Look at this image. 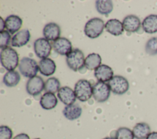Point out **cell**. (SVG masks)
<instances>
[{
    "instance_id": "cell-1",
    "label": "cell",
    "mask_w": 157,
    "mask_h": 139,
    "mask_svg": "<svg viewBox=\"0 0 157 139\" xmlns=\"http://www.w3.org/2000/svg\"><path fill=\"white\" fill-rule=\"evenodd\" d=\"M1 65L8 71L13 70L18 65L19 58L13 48L7 47L1 49L0 54Z\"/></svg>"
},
{
    "instance_id": "cell-2",
    "label": "cell",
    "mask_w": 157,
    "mask_h": 139,
    "mask_svg": "<svg viewBox=\"0 0 157 139\" xmlns=\"http://www.w3.org/2000/svg\"><path fill=\"white\" fill-rule=\"evenodd\" d=\"M105 24L103 20L97 17L92 18L86 23L84 32L87 37L95 39L103 32Z\"/></svg>"
},
{
    "instance_id": "cell-3",
    "label": "cell",
    "mask_w": 157,
    "mask_h": 139,
    "mask_svg": "<svg viewBox=\"0 0 157 139\" xmlns=\"http://www.w3.org/2000/svg\"><path fill=\"white\" fill-rule=\"evenodd\" d=\"M74 92L77 99L86 102L93 96V86L88 80L81 79L75 83Z\"/></svg>"
},
{
    "instance_id": "cell-4",
    "label": "cell",
    "mask_w": 157,
    "mask_h": 139,
    "mask_svg": "<svg viewBox=\"0 0 157 139\" xmlns=\"http://www.w3.org/2000/svg\"><path fill=\"white\" fill-rule=\"evenodd\" d=\"M18 69L23 77L31 78L36 76L39 70V65L34 59L23 57L20 61Z\"/></svg>"
},
{
    "instance_id": "cell-5",
    "label": "cell",
    "mask_w": 157,
    "mask_h": 139,
    "mask_svg": "<svg viewBox=\"0 0 157 139\" xmlns=\"http://www.w3.org/2000/svg\"><path fill=\"white\" fill-rule=\"evenodd\" d=\"M85 57L83 53L79 49H74L66 56L67 66L74 72H77L85 66Z\"/></svg>"
},
{
    "instance_id": "cell-6",
    "label": "cell",
    "mask_w": 157,
    "mask_h": 139,
    "mask_svg": "<svg viewBox=\"0 0 157 139\" xmlns=\"http://www.w3.org/2000/svg\"><path fill=\"white\" fill-rule=\"evenodd\" d=\"M110 91L115 94L122 95L126 93L129 88L128 80L121 75H115L108 82Z\"/></svg>"
},
{
    "instance_id": "cell-7",
    "label": "cell",
    "mask_w": 157,
    "mask_h": 139,
    "mask_svg": "<svg viewBox=\"0 0 157 139\" xmlns=\"http://www.w3.org/2000/svg\"><path fill=\"white\" fill-rule=\"evenodd\" d=\"M110 94V89L108 84L98 81L93 86V96L98 102H104L107 101Z\"/></svg>"
},
{
    "instance_id": "cell-8",
    "label": "cell",
    "mask_w": 157,
    "mask_h": 139,
    "mask_svg": "<svg viewBox=\"0 0 157 139\" xmlns=\"http://www.w3.org/2000/svg\"><path fill=\"white\" fill-rule=\"evenodd\" d=\"M34 53L38 58L44 59L49 56L52 50V46L49 41L45 38H39L34 42Z\"/></svg>"
},
{
    "instance_id": "cell-9",
    "label": "cell",
    "mask_w": 157,
    "mask_h": 139,
    "mask_svg": "<svg viewBox=\"0 0 157 139\" xmlns=\"http://www.w3.org/2000/svg\"><path fill=\"white\" fill-rule=\"evenodd\" d=\"M45 88V83L42 78L39 76H35L29 78L26 85L27 92L31 96H35L39 94Z\"/></svg>"
},
{
    "instance_id": "cell-10",
    "label": "cell",
    "mask_w": 157,
    "mask_h": 139,
    "mask_svg": "<svg viewBox=\"0 0 157 139\" xmlns=\"http://www.w3.org/2000/svg\"><path fill=\"white\" fill-rule=\"evenodd\" d=\"M53 50L61 55L67 56L72 50V44L69 39L66 37H59L53 42Z\"/></svg>"
},
{
    "instance_id": "cell-11",
    "label": "cell",
    "mask_w": 157,
    "mask_h": 139,
    "mask_svg": "<svg viewBox=\"0 0 157 139\" xmlns=\"http://www.w3.org/2000/svg\"><path fill=\"white\" fill-rule=\"evenodd\" d=\"M57 96L59 100L66 105L73 104L76 100L74 91L69 86L61 87L58 91Z\"/></svg>"
},
{
    "instance_id": "cell-12",
    "label": "cell",
    "mask_w": 157,
    "mask_h": 139,
    "mask_svg": "<svg viewBox=\"0 0 157 139\" xmlns=\"http://www.w3.org/2000/svg\"><path fill=\"white\" fill-rule=\"evenodd\" d=\"M60 34V27L55 23H48L45 25L43 29V35L44 38L48 40H56L59 38Z\"/></svg>"
},
{
    "instance_id": "cell-13",
    "label": "cell",
    "mask_w": 157,
    "mask_h": 139,
    "mask_svg": "<svg viewBox=\"0 0 157 139\" xmlns=\"http://www.w3.org/2000/svg\"><path fill=\"white\" fill-rule=\"evenodd\" d=\"M94 77L99 81H109L113 77L112 69L107 65L102 64L94 70Z\"/></svg>"
},
{
    "instance_id": "cell-14",
    "label": "cell",
    "mask_w": 157,
    "mask_h": 139,
    "mask_svg": "<svg viewBox=\"0 0 157 139\" xmlns=\"http://www.w3.org/2000/svg\"><path fill=\"white\" fill-rule=\"evenodd\" d=\"M122 23L124 29L129 32H136L138 31L141 25L139 18L134 15H129L125 17Z\"/></svg>"
},
{
    "instance_id": "cell-15",
    "label": "cell",
    "mask_w": 157,
    "mask_h": 139,
    "mask_svg": "<svg viewBox=\"0 0 157 139\" xmlns=\"http://www.w3.org/2000/svg\"><path fill=\"white\" fill-rule=\"evenodd\" d=\"M31 34L28 29H23L17 32L11 40V45L15 47H21L29 42Z\"/></svg>"
},
{
    "instance_id": "cell-16",
    "label": "cell",
    "mask_w": 157,
    "mask_h": 139,
    "mask_svg": "<svg viewBox=\"0 0 157 139\" xmlns=\"http://www.w3.org/2000/svg\"><path fill=\"white\" fill-rule=\"evenodd\" d=\"M22 23L21 18L15 15L8 16L5 20L6 28L10 34H13L15 32H17L21 27Z\"/></svg>"
},
{
    "instance_id": "cell-17",
    "label": "cell",
    "mask_w": 157,
    "mask_h": 139,
    "mask_svg": "<svg viewBox=\"0 0 157 139\" xmlns=\"http://www.w3.org/2000/svg\"><path fill=\"white\" fill-rule=\"evenodd\" d=\"M39 70L42 75L48 77L55 73L56 64L55 62L50 58L42 59L39 62Z\"/></svg>"
},
{
    "instance_id": "cell-18",
    "label": "cell",
    "mask_w": 157,
    "mask_h": 139,
    "mask_svg": "<svg viewBox=\"0 0 157 139\" xmlns=\"http://www.w3.org/2000/svg\"><path fill=\"white\" fill-rule=\"evenodd\" d=\"M82 113V109L81 107L78 104L74 103L66 105L63 110V114L64 117L70 121L78 119L81 116Z\"/></svg>"
},
{
    "instance_id": "cell-19",
    "label": "cell",
    "mask_w": 157,
    "mask_h": 139,
    "mask_svg": "<svg viewBox=\"0 0 157 139\" xmlns=\"http://www.w3.org/2000/svg\"><path fill=\"white\" fill-rule=\"evenodd\" d=\"M105 28L108 32L115 36L122 34L124 31L123 23L115 18L108 20L105 24Z\"/></svg>"
},
{
    "instance_id": "cell-20",
    "label": "cell",
    "mask_w": 157,
    "mask_h": 139,
    "mask_svg": "<svg viewBox=\"0 0 157 139\" xmlns=\"http://www.w3.org/2000/svg\"><path fill=\"white\" fill-rule=\"evenodd\" d=\"M142 27L148 34L157 32V15L151 14L146 17L142 23Z\"/></svg>"
},
{
    "instance_id": "cell-21",
    "label": "cell",
    "mask_w": 157,
    "mask_h": 139,
    "mask_svg": "<svg viewBox=\"0 0 157 139\" xmlns=\"http://www.w3.org/2000/svg\"><path fill=\"white\" fill-rule=\"evenodd\" d=\"M58 103V99L55 94L45 92L40 97V105L45 110H52L54 108Z\"/></svg>"
},
{
    "instance_id": "cell-22",
    "label": "cell",
    "mask_w": 157,
    "mask_h": 139,
    "mask_svg": "<svg viewBox=\"0 0 157 139\" xmlns=\"http://www.w3.org/2000/svg\"><path fill=\"white\" fill-rule=\"evenodd\" d=\"M134 138L136 139H146L150 132L149 125L145 122L136 124L132 129Z\"/></svg>"
},
{
    "instance_id": "cell-23",
    "label": "cell",
    "mask_w": 157,
    "mask_h": 139,
    "mask_svg": "<svg viewBox=\"0 0 157 139\" xmlns=\"http://www.w3.org/2000/svg\"><path fill=\"white\" fill-rule=\"evenodd\" d=\"M101 57L99 54L95 53H90L85 58V67L90 70H95L101 66Z\"/></svg>"
},
{
    "instance_id": "cell-24",
    "label": "cell",
    "mask_w": 157,
    "mask_h": 139,
    "mask_svg": "<svg viewBox=\"0 0 157 139\" xmlns=\"http://www.w3.org/2000/svg\"><path fill=\"white\" fill-rule=\"evenodd\" d=\"M20 80V75L16 70L8 71L3 77V83L7 87H14Z\"/></svg>"
},
{
    "instance_id": "cell-25",
    "label": "cell",
    "mask_w": 157,
    "mask_h": 139,
    "mask_svg": "<svg viewBox=\"0 0 157 139\" xmlns=\"http://www.w3.org/2000/svg\"><path fill=\"white\" fill-rule=\"evenodd\" d=\"M95 6L98 13L101 15H109L113 9V2L110 0H98Z\"/></svg>"
},
{
    "instance_id": "cell-26",
    "label": "cell",
    "mask_w": 157,
    "mask_h": 139,
    "mask_svg": "<svg viewBox=\"0 0 157 139\" xmlns=\"http://www.w3.org/2000/svg\"><path fill=\"white\" fill-rule=\"evenodd\" d=\"M60 89V83L58 78L55 77H50L45 82L44 90L46 92H51L55 94Z\"/></svg>"
},
{
    "instance_id": "cell-27",
    "label": "cell",
    "mask_w": 157,
    "mask_h": 139,
    "mask_svg": "<svg viewBox=\"0 0 157 139\" xmlns=\"http://www.w3.org/2000/svg\"><path fill=\"white\" fill-rule=\"evenodd\" d=\"M134 136L130 129L125 127H120L116 131L115 138L116 139H134Z\"/></svg>"
},
{
    "instance_id": "cell-28",
    "label": "cell",
    "mask_w": 157,
    "mask_h": 139,
    "mask_svg": "<svg viewBox=\"0 0 157 139\" xmlns=\"http://www.w3.org/2000/svg\"><path fill=\"white\" fill-rule=\"evenodd\" d=\"M145 51L149 55L157 54V37L150 38L146 43Z\"/></svg>"
},
{
    "instance_id": "cell-29",
    "label": "cell",
    "mask_w": 157,
    "mask_h": 139,
    "mask_svg": "<svg viewBox=\"0 0 157 139\" xmlns=\"http://www.w3.org/2000/svg\"><path fill=\"white\" fill-rule=\"evenodd\" d=\"M10 34L7 30L0 32V48L3 49L9 47L8 45L10 43Z\"/></svg>"
},
{
    "instance_id": "cell-30",
    "label": "cell",
    "mask_w": 157,
    "mask_h": 139,
    "mask_svg": "<svg viewBox=\"0 0 157 139\" xmlns=\"http://www.w3.org/2000/svg\"><path fill=\"white\" fill-rule=\"evenodd\" d=\"M12 131L7 126H0V139H11L12 137Z\"/></svg>"
},
{
    "instance_id": "cell-31",
    "label": "cell",
    "mask_w": 157,
    "mask_h": 139,
    "mask_svg": "<svg viewBox=\"0 0 157 139\" xmlns=\"http://www.w3.org/2000/svg\"><path fill=\"white\" fill-rule=\"evenodd\" d=\"M13 139H30V138L28 134L21 133L17 135Z\"/></svg>"
},
{
    "instance_id": "cell-32",
    "label": "cell",
    "mask_w": 157,
    "mask_h": 139,
    "mask_svg": "<svg viewBox=\"0 0 157 139\" xmlns=\"http://www.w3.org/2000/svg\"><path fill=\"white\" fill-rule=\"evenodd\" d=\"M146 139H157V132H151Z\"/></svg>"
},
{
    "instance_id": "cell-33",
    "label": "cell",
    "mask_w": 157,
    "mask_h": 139,
    "mask_svg": "<svg viewBox=\"0 0 157 139\" xmlns=\"http://www.w3.org/2000/svg\"><path fill=\"white\" fill-rule=\"evenodd\" d=\"M1 19V23H0V31L2 32L3 31H4V28L6 27V24H5V21H4L2 17H0Z\"/></svg>"
},
{
    "instance_id": "cell-34",
    "label": "cell",
    "mask_w": 157,
    "mask_h": 139,
    "mask_svg": "<svg viewBox=\"0 0 157 139\" xmlns=\"http://www.w3.org/2000/svg\"><path fill=\"white\" fill-rule=\"evenodd\" d=\"M102 139H116V138H113V137H105V138H104Z\"/></svg>"
},
{
    "instance_id": "cell-35",
    "label": "cell",
    "mask_w": 157,
    "mask_h": 139,
    "mask_svg": "<svg viewBox=\"0 0 157 139\" xmlns=\"http://www.w3.org/2000/svg\"><path fill=\"white\" fill-rule=\"evenodd\" d=\"M34 139H40V138H34Z\"/></svg>"
}]
</instances>
